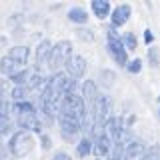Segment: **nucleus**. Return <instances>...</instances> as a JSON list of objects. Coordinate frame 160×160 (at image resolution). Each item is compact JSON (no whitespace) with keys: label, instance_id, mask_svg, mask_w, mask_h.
<instances>
[{"label":"nucleus","instance_id":"obj_1","mask_svg":"<svg viewBox=\"0 0 160 160\" xmlns=\"http://www.w3.org/2000/svg\"><path fill=\"white\" fill-rule=\"evenodd\" d=\"M14 110L18 112V124L26 130H40V120L36 118V110L30 102H18Z\"/></svg>","mask_w":160,"mask_h":160},{"label":"nucleus","instance_id":"obj_2","mask_svg":"<svg viewBox=\"0 0 160 160\" xmlns=\"http://www.w3.org/2000/svg\"><path fill=\"white\" fill-rule=\"evenodd\" d=\"M8 146H10V152H12L14 156H24V154H28L30 150H32L34 142H32V138H30L28 132H16Z\"/></svg>","mask_w":160,"mask_h":160},{"label":"nucleus","instance_id":"obj_3","mask_svg":"<svg viewBox=\"0 0 160 160\" xmlns=\"http://www.w3.org/2000/svg\"><path fill=\"white\" fill-rule=\"evenodd\" d=\"M70 50H72L70 42H66V40L58 42L56 46L50 50L48 64H50V66H54V68H56V66H62V64H66V62H68V58L72 56V54H70Z\"/></svg>","mask_w":160,"mask_h":160},{"label":"nucleus","instance_id":"obj_4","mask_svg":"<svg viewBox=\"0 0 160 160\" xmlns=\"http://www.w3.org/2000/svg\"><path fill=\"white\" fill-rule=\"evenodd\" d=\"M58 114H60L62 136H64V138H68V140H72V138L80 132V128H82V122H80L76 116H72V114H68V112H62V110H60Z\"/></svg>","mask_w":160,"mask_h":160},{"label":"nucleus","instance_id":"obj_5","mask_svg":"<svg viewBox=\"0 0 160 160\" xmlns=\"http://www.w3.org/2000/svg\"><path fill=\"white\" fill-rule=\"evenodd\" d=\"M108 48H110V54L114 56V60L118 64H126V48L122 46V40L116 36V32L112 28L108 32Z\"/></svg>","mask_w":160,"mask_h":160},{"label":"nucleus","instance_id":"obj_6","mask_svg":"<svg viewBox=\"0 0 160 160\" xmlns=\"http://www.w3.org/2000/svg\"><path fill=\"white\" fill-rule=\"evenodd\" d=\"M68 70V74L72 78H80V76H84V70H86V62H84V58L82 56H70L68 58V62L64 64Z\"/></svg>","mask_w":160,"mask_h":160},{"label":"nucleus","instance_id":"obj_7","mask_svg":"<svg viewBox=\"0 0 160 160\" xmlns=\"http://www.w3.org/2000/svg\"><path fill=\"white\" fill-rule=\"evenodd\" d=\"M22 70V64H18L16 60H12L10 56H4L0 60V72L2 74H8V76H14Z\"/></svg>","mask_w":160,"mask_h":160},{"label":"nucleus","instance_id":"obj_8","mask_svg":"<svg viewBox=\"0 0 160 160\" xmlns=\"http://www.w3.org/2000/svg\"><path fill=\"white\" fill-rule=\"evenodd\" d=\"M128 18H130V6L128 4H122V6L114 8V12H112V24L114 26H122Z\"/></svg>","mask_w":160,"mask_h":160},{"label":"nucleus","instance_id":"obj_9","mask_svg":"<svg viewBox=\"0 0 160 160\" xmlns=\"http://www.w3.org/2000/svg\"><path fill=\"white\" fill-rule=\"evenodd\" d=\"M6 56H10L12 60H16L18 64H22V66H24V64H26V60H28V48L26 46H14L6 54Z\"/></svg>","mask_w":160,"mask_h":160},{"label":"nucleus","instance_id":"obj_10","mask_svg":"<svg viewBox=\"0 0 160 160\" xmlns=\"http://www.w3.org/2000/svg\"><path fill=\"white\" fill-rule=\"evenodd\" d=\"M92 10H94V14H96L98 18H106L108 12H110V4L106 2V0H94Z\"/></svg>","mask_w":160,"mask_h":160},{"label":"nucleus","instance_id":"obj_11","mask_svg":"<svg viewBox=\"0 0 160 160\" xmlns=\"http://www.w3.org/2000/svg\"><path fill=\"white\" fill-rule=\"evenodd\" d=\"M94 152L98 154V156H104V154L110 152V138L108 136H98L96 138V146H94Z\"/></svg>","mask_w":160,"mask_h":160},{"label":"nucleus","instance_id":"obj_12","mask_svg":"<svg viewBox=\"0 0 160 160\" xmlns=\"http://www.w3.org/2000/svg\"><path fill=\"white\" fill-rule=\"evenodd\" d=\"M50 50H52V44H50L48 40H44V42L38 46V50H36V62H38V64H42L44 60H48Z\"/></svg>","mask_w":160,"mask_h":160},{"label":"nucleus","instance_id":"obj_13","mask_svg":"<svg viewBox=\"0 0 160 160\" xmlns=\"http://www.w3.org/2000/svg\"><path fill=\"white\" fill-rule=\"evenodd\" d=\"M68 18L72 20V22H78V24H84L88 20V14H86V10L84 8H72L68 12Z\"/></svg>","mask_w":160,"mask_h":160},{"label":"nucleus","instance_id":"obj_14","mask_svg":"<svg viewBox=\"0 0 160 160\" xmlns=\"http://www.w3.org/2000/svg\"><path fill=\"white\" fill-rule=\"evenodd\" d=\"M30 92H32V90H30L28 86H16L12 90V98L16 100V102H26V96Z\"/></svg>","mask_w":160,"mask_h":160},{"label":"nucleus","instance_id":"obj_15","mask_svg":"<svg viewBox=\"0 0 160 160\" xmlns=\"http://www.w3.org/2000/svg\"><path fill=\"white\" fill-rule=\"evenodd\" d=\"M122 46H124V48H128V50H134V48H136V38H134V34H132V32L124 34V38H122Z\"/></svg>","mask_w":160,"mask_h":160},{"label":"nucleus","instance_id":"obj_16","mask_svg":"<svg viewBox=\"0 0 160 160\" xmlns=\"http://www.w3.org/2000/svg\"><path fill=\"white\" fill-rule=\"evenodd\" d=\"M90 146H92V144H90V140L82 138V140H80V144H78V148H76V150H78V156H86L90 150H92Z\"/></svg>","mask_w":160,"mask_h":160},{"label":"nucleus","instance_id":"obj_17","mask_svg":"<svg viewBox=\"0 0 160 160\" xmlns=\"http://www.w3.org/2000/svg\"><path fill=\"white\" fill-rule=\"evenodd\" d=\"M126 68L130 70V72H140V68H142V60H132Z\"/></svg>","mask_w":160,"mask_h":160},{"label":"nucleus","instance_id":"obj_18","mask_svg":"<svg viewBox=\"0 0 160 160\" xmlns=\"http://www.w3.org/2000/svg\"><path fill=\"white\" fill-rule=\"evenodd\" d=\"M8 102H6V100H4L2 96H0V114H4V116H6V112H8Z\"/></svg>","mask_w":160,"mask_h":160},{"label":"nucleus","instance_id":"obj_19","mask_svg":"<svg viewBox=\"0 0 160 160\" xmlns=\"http://www.w3.org/2000/svg\"><path fill=\"white\" fill-rule=\"evenodd\" d=\"M52 160H72V158H70L66 152H58V154H54V158H52Z\"/></svg>","mask_w":160,"mask_h":160},{"label":"nucleus","instance_id":"obj_20","mask_svg":"<svg viewBox=\"0 0 160 160\" xmlns=\"http://www.w3.org/2000/svg\"><path fill=\"white\" fill-rule=\"evenodd\" d=\"M42 144H44V148H50V138L42 136Z\"/></svg>","mask_w":160,"mask_h":160},{"label":"nucleus","instance_id":"obj_21","mask_svg":"<svg viewBox=\"0 0 160 160\" xmlns=\"http://www.w3.org/2000/svg\"><path fill=\"white\" fill-rule=\"evenodd\" d=\"M144 34H146V36H144V38H146V42H152V32H150V30H146Z\"/></svg>","mask_w":160,"mask_h":160},{"label":"nucleus","instance_id":"obj_22","mask_svg":"<svg viewBox=\"0 0 160 160\" xmlns=\"http://www.w3.org/2000/svg\"><path fill=\"white\" fill-rule=\"evenodd\" d=\"M96 160H102V158H96Z\"/></svg>","mask_w":160,"mask_h":160}]
</instances>
